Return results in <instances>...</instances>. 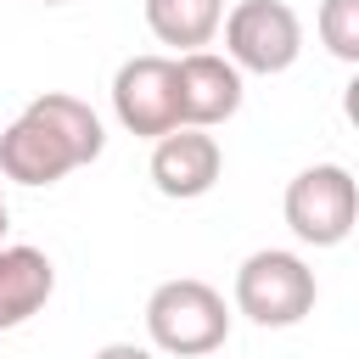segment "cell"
Instances as JSON below:
<instances>
[{
    "mask_svg": "<svg viewBox=\"0 0 359 359\" xmlns=\"http://www.w3.org/2000/svg\"><path fill=\"white\" fill-rule=\"evenodd\" d=\"M280 213L303 247H342L353 236V219H359V185L342 163H314V168L292 174Z\"/></svg>",
    "mask_w": 359,
    "mask_h": 359,
    "instance_id": "3957f363",
    "label": "cell"
},
{
    "mask_svg": "<svg viewBox=\"0 0 359 359\" xmlns=\"http://www.w3.org/2000/svg\"><path fill=\"white\" fill-rule=\"evenodd\" d=\"M6 230H11V213H6V202H0V241H6Z\"/></svg>",
    "mask_w": 359,
    "mask_h": 359,
    "instance_id": "4fadbf2b",
    "label": "cell"
},
{
    "mask_svg": "<svg viewBox=\"0 0 359 359\" xmlns=\"http://www.w3.org/2000/svg\"><path fill=\"white\" fill-rule=\"evenodd\" d=\"M39 6H67V0H39Z\"/></svg>",
    "mask_w": 359,
    "mask_h": 359,
    "instance_id": "5bb4252c",
    "label": "cell"
},
{
    "mask_svg": "<svg viewBox=\"0 0 359 359\" xmlns=\"http://www.w3.org/2000/svg\"><path fill=\"white\" fill-rule=\"evenodd\" d=\"M112 112L129 135L157 140L168 129H180V79H174V56H129L112 73Z\"/></svg>",
    "mask_w": 359,
    "mask_h": 359,
    "instance_id": "5b68a950",
    "label": "cell"
},
{
    "mask_svg": "<svg viewBox=\"0 0 359 359\" xmlns=\"http://www.w3.org/2000/svg\"><path fill=\"white\" fill-rule=\"evenodd\" d=\"M224 22V0H146V28L157 45L185 50H208L213 34Z\"/></svg>",
    "mask_w": 359,
    "mask_h": 359,
    "instance_id": "30bf717a",
    "label": "cell"
},
{
    "mask_svg": "<svg viewBox=\"0 0 359 359\" xmlns=\"http://www.w3.org/2000/svg\"><path fill=\"white\" fill-rule=\"evenodd\" d=\"M146 337L157 353L174 359H208L230 337V303L219 286L196 275H174L146 297Z\"/></svg>",
    "mask_w": 359,
    "mask_h": 359,
    "instance_id": "6da1fadb",
    "label": "cell"
},
{
    "mask_svg": "<svg viewBox=\"0 0 359 359\" xmlns=\"http://www.w3.org/2000/svg\"><path fill=\"white\" fill-rule=\"evenodd\" d=\"M56 292V264L28 241H0V331H17L34 320Z\"/></svg>",
    "mask_w": 359,
    "mask_h": 359,
    "instance_id": "9c48e42d",
    "label": "cell"
},
{
    "mask_svg": "<svg viewBox=\"0 0 359 359\" xmlns=\"http://www.w3.org/2000/svg\"><path fill=\"white\" fill-rule=\"evenodd\" d=\"M314 269L286 247H258L236 269V314H247L264 331H286L303 314H314Z\"/></svg>",
    "mask_w": 359,
    "mask_h": 359,
    "instance_id": "7a4b0ae2",
    "label": "cell"
},
{
    "mask_svg": "<svg viewBox=\"0 0 359 359\" xmlns=\"http://www.w3.org/2000/svg\"><path fill=\"white\" fill-rule=\"evenodd\" d=\"M90 359H157V353L140 348V342H107V348H95Z\"/></svg>",
    "mask_w": 359,
    "mask_h": 359,
    "instance_id": "7c38bea8",
    "label": "cell"
},
{
    "mask_svg": "<svg viewBox=\"0 0 359 359\" xmlns=\"http://www.w3.org/2000/svg\"><path fill=\"white\" fill-rule=\"evenodd\" d=\"M314 28L337 62H359V0H320Z\"/></svg>",
    "mask_w": 359,
    "mask_h": 359,
    "instance_id": "8fae6325",
    "label": "cell"
},
{
    "mask_svg": "<svg viewBox=\"0 0 359 359\" xmlns=\"http://www.w3.org/2000/svg\"><path fill=\"white\" fill-rule=\"evenodd\" d=\"M174 79H180V123L191 129H213V123H230L241 112V67L219 50H185L174 56Z\"/></svg>",
    "mask_w": 359,
    "mask_h": 359,
    "instance_id": "52a82bcc",
    "label": "cell"
},
{
    "mask_svg": "<svg viewBox=\"0 0 359 359\" xmlns=\"http://www.w3.org/2000/svg\"><path fill=\"white\" fill-rule=\"evenodd\" d=\"M79 163V151L67 146V135H56L50 118H39L34 107H22L6 129H0V174L17 185H56L67 180Z\"/></svg>",
    "mask_w": 359,
    "mask_h": 359,
    "instance_id": "8992f818",
    "label": "cell"
},
{
    "mask_svg": "<svg viewBox=\"0 0 359 359\" xmlns=\"http://www.w3.org/2000/svg\"><path fill=\"white\" fill-rule=\"evenodd\" d=\"M224 56L241 73H286L303 56V22L286 0H236L224 11Z\"/></svg>",
    "mask_w": 359,
    "mask_h": 359,
    "instance_id": "277c9868",
    "label": "cell"
},
{
    "mask_svg": "<svg viewBox=\"0 0 359 359\" xmlns=\"http://www.w3.org/2000/svg\"><path fill=\"white\" fill-rule=\"evenodd\" d=\"M219 174H224V151H219V140L208 129L180 123V129H168V135L151 140V185L163 196L196 202V196H208L219 185Z\"/></svg>",
    "mask_w": 359,
    "mask_h": 359,
    "instance_id": "ba28073f",
    "label": "cell"
}]
</instances>
